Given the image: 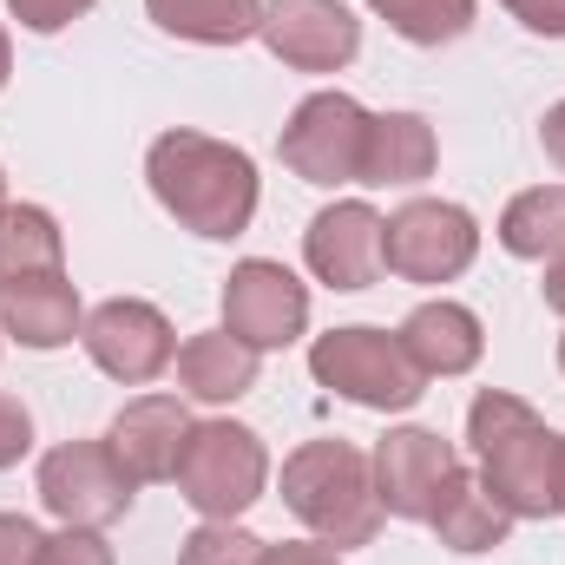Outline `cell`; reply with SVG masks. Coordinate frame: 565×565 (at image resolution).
<instances>
[{
  "instance_id": "obj_6",
  "label": "cell",
  "mask_w": 565,
  "mask_h": 565,
  "mask_svg": "<svg viewBox=\"0 0 565 565\" xmlns=\"http://www.w3.org/2000/svg\"><path fill=\"white\" fill-rule=\"evenodd\" d=\"M139 480L119 467V454L106 440H60L53 454H40V500L60 526H113L132 513Z\"/></svg>"
},
{
  "instance_id": "obj_23",
  "label": "cell",
  "mask_w": 565,
  "mask_h": 565,
  "mask_svg": "<svg viewBox=\"0 0 565 565\" xmlns=\"http://www.w3.org/2000/svg\"><path fill=\"white\" fill-rule=\"evenodd\" d=\"M408 46H447L473 26V0H369Z\"/></svg>"
},
{
  "instance_id": "obj_30",
  "label": "cell",
  "mask_w": 565,
  "mask_h": 565,
  "mask_svg": "<svg viewBox=\"0 0 565 565\" xmlns=\"http://www.w3.org/2000/svg\"><path fill=\"white\" fill-rule=\"evenodd\" d=\"M264 565H342V553L322 540H282V546H264Z\"/></svg>"
},
{
  "instance_id": "obj_2",
  "label": "cell",
  "mask_w": 565,
  "mask_h": 565,
  "mask_svg": "<svg viewBox=\"0 0 565 565\" xmlns=\"http://www.w3.org/2000/svg\"><path fill=\"white\" fill-rule=\"evenodd\" d=\"M467 440L480 454V487L513 520H546L553 513L559 434L533 415V402H520L507 388H480L473 408H467Z\"/></svg>"
},
{
  "instance_id": "obj_8",
  "label": "cell",
  "mask_w": 565,
  "mask_h": 565,
  "mask_svg": "<svg viewBox=\"0 0 565 565\" xmlns=\"http://www.w3.org/2000/svg\"><path fill=\"white\" fill-rule=\"evenodd\" d=\"M362 145H369V113L349 99V93H309L289 126H282V164L302 178V184H362Z\"/></svg>"
},
{
  "instance_id": "obj_22",
  "label": "cell",
  "mask_w": 565,
  "mask_h": 565,
  "mask_svg": "<svg viewBox=\"0 0 565 565\" xmlns=\"http://www.w3.org/2000/svg\"><path fill=\"white\" fill-rule=\"evenodd\" d=\"M500 244L507 257H526V264H546L565 250V184H533L520 191L507 211H500Z\"/></svg>"
},
{
  "instance_id": "obj_7",
  "label": "cell",
  "mask_w": 565,
  "mask_h": 565,
  "mask_svg": "<svg viewBox=\"0 0 565 565\" xmlns=\"http://www.w3.org/2000/svg\"><path fill=\"white\" fill-rule=\"evenodd\" d=\"M480 257V224L467 204L447 198H408L382 224V264L402 282H454Z\"/></svg>"
},
{
  "instance_id": "obj_21",
  "label": "cell",
  "mask_w": 565,
  "mask_h": 565,
  "mask_svg": "<svg viewBox=\"0 0 565 565\" xmlns=\"http://www.w3.org/2000/svg\"><path fill=\"white\" fill-rule=\"evenodd\" d=\"M46 270H66V237H60L53 211H40V204H7V211H0V282L46 277Z\"/></svg>"
},
{
  "instance_id": "obj_35",
  "label": "cell",
  "mask_w": 565,
  "mask_h": 565,
  "mask_svg": "<svg viewBox=\"0 0 565 565\" xmlns=\"http://www.w3.org/2000/svg\"><path fill=\"white\" fill-rule=\"evenodd\" d=\"M0 211H7V171H0Z\"/></svg>"
},
{
  "instance_id": "obj_16",
  "label": "cell",
  "mask_w": 565,
  "mask_h": 565,
  "mask_svg": "<svg viewBox=\"0 0 565 565\" xmlns=\"http://www.w3.org/2000/svg\"><path fill=\"white\" fill-rule=\"evenodd\" d=\"M395 335H402V349L415 355V369H422L427 382H434V375H467V369L487 355L480 316H473L467 302H447V296L408 309V322H402Z\"/></svg>"
},
{
  "instance_id": "obj_27",
  "label": "cell",
  "mask_w": 565,
  "mask_h": 565,
  "mask_svg": "<svg viewBox=\"0 0 565 565\" xmlns=\"http://www.w3.org/2000/svg\"><path fill=\"white\" fill-rule=\"evenodd\" d=\"M46 533L26 520V513H0V565H40Z\"/></svg>"
},
{
  "instance_id": "obj_31",
  "label": "cell",
  "mask_w": 565,
  "mask_h": 565,
  "mask_svg": "<svg viewBox=\"0 0 565 565\" xmlns=\"http://www.w3.org/2000/svg\"><path fill=\"white\" fill-rule=\"evenodd\" d=\"M540 145H546V158L565 171V99L546 113V119H540Z\"/></svg>"
},
{
  "instance_id": "obj_11",
  "label": "cell",
  "mask_w": 565,
  "mask_h": 565,
  "mask_svg": "<svg viewBox=\"0 0 565 565\" xmlns=\"http://www.w3.org/2000/svg\"><path fill=\"white\" fill-rule=\"evenodd\" d=\"M257 40L296 73H342L362 53V20L342 0H264Z\"/></svg>"
},
{
  "instance_id": "obj_25",
  "label": "cell",
  "mask_w": 565,
  "mask_h": 565,
  "mask_svg": "<svg viewBox=\"0 0 565 565\" xmlns=\"http://www.w3.org/2000/svg\"><path fill=\"white\" fill-rule=\"evenodd\" d=\"M40 565H113V546H106L99 526H60L40 546Z\"/></svg>"
},
{
  "instance_id": "obj_19",
  "label": "cell",
  "mask_w": 565,
  "mask_h": 565,
  "mask_svg": "<svg viewBox=\"0 0 565 565\" xmlns=\"http://www.w3.org/2000/svg\"><path fill=\"white\" fill-rule=\"evenodd\" d=\"M434 126L422 113H369V145H362V184H422L434 178Z\"/></svg>"
},
{
  "instance_id": "obj_9",
  "label": "cell",
  "mask_w": 565,
  "mask_h": 565,
  "mask_svg": "<svg viewBox=\"0 0 565 565\" xmlns=\"http://www.w3.org/2000/svg\"><path fill=\"white\" fill-rule=\"evenodd\" d=\"M79 342H86L93 369L113 375V382H126V388L158 382V375L178 362V335H171L164 309L145 302V296H106L99 309H86Z\"/></svg>"
},
{
  "instance_id": "obj_18",
  "label": "cell",
  "mask_w": 565,
  "mask_h": 565,
  "mask_svg": "<svg viewBox=\"0 0 565 565\" xmlns=\"http://www.w3.org/2000/svg\"><path fill=\"white\" fill-rule=\"evenodd\" d=\"M178 388L191 402H237L257 388V349L237 342L231 329H204L178 342Z\"/></svg>"
},
{
  "instance_id": "obj_10",
  "label": "cell",
  "mask_w": 565,
  "mask_h": 565,
  "mask_svg": "<svg viewBox=\"0 0 565 565\" xmlns=\"http://www.w3.org/2000/svg\"><path fill=\"white\" fill-rule=\"evenodd\" d=\"M224 329L237 342L264 349H289L309 329V282H296V270H282L270 257H244L224 277Z\"/></svg>"
},
{
  "instance_id": "obj_20",
  "label": "cell",
  "mask_w": 565,
  "mask_h": 565,
  "mask_svg": "<svg viewBox=\"0 0 565 565\" xmlns=\"http://www.w3.org/2000/svg\"><path fill=\"white\" fill-rule=\"evenodd\" d=\"M145 13L191 46H244L264 26V0H145Z\"/></svg>"
},
{
  "instance_id": "obj_5",
  "label": "cell",
  "mask_w": 565,
  "mask_h": 565,
  "mask_svg": "<svg viewBox=\"0 0 565 565\" xmlns=\"http://www.w3.org/2000/svg\"><path fill=\"white\" fill-rule=\"evenodd\" d=\"M171 480H178V493H184L191 513L237 520V513H250L264 500V480H270L264 434L244 422H191Z\"/></svg>"
},
{
  "instance_id": "obj_15",
  "label": "cell",
  "mask_w": 565,
  "mask_h": 565,
  "mask_svg": "<svg viewBox=\"0 0 565 565\" xmlns=\"http://www.w3.org/2000/svg\"><path fill=\"white\" fill-rule=\"evenodd\" d=\"M79 329H86V302L66 270L0 282V335H13L20 349H66Z\"/></svg>"
},
{
  "instance_id": "obj_29",
  "label": "cell",
  "mask_w": 565,
  "mask_h": 565,
  "mask_svg": "<svg viewBox=\"0 0 565 565\" xmlns=\"http://www.w3.org/2000/svg\"><path fill=\"white\" fill-rule=\"evenodd\" d=\"M526 33H540V40H565V0H500Z\"/></svg>"
},
{
  "instance_id": "obj_17",
  "label": "cell",
  "mask_w": 565,
  "mask_h": 565,
  "mask_svg": "<svg viewBox=\"0 0 565 565\" xmlns=\"http://www.w3.org/2000/svg\"><path fill=\"white\" fill-rule=\"evenodd\" d=\"M427 526L440 533V546L447 553H500L507 546V533H513V513L467 473V467H454L447 480H440V493H434V507H427Z\"/></svg>"
},
{
  "instance_id": "obj_4",
  "label": "cell",
  "mask_w": 565,
  "mask_h": 565,
  "mask_svg": "<svg viewBox=\"0 0 565 565\" xmlns=\"http://www.w3.org/2000/svg\"><path fill=\"white\" fill-rule=\"evenodd\" d=\"M309 375L329 395H342L355 408H375V415H402V408H415L427 395V375L415 369V355L402 349V335L369 329V322H349V329L316 335Z\"/></svg>"
},
{
  "instance_id": "obj_13",
  "label": "cell",
  "mask_w": 565,
  "mask_h": 565,
  "mask_svg": "<svg viewBox=\"0 0 565 565\" xmlns=\"http://www.w3.org/2000/svg\"><path fill=\"white\" fill-rule=\"evenodd\" d=\"M369 467H375V500H382V513H395V520H427L440 480H447L460 460H454V440H440L434 427H388L382 447L369 454Z\"/></svg>"
},
{
  "instance_id": "obj_33",
  "label": "cell",
  "mask_w": 565,
  "mask_h": 565,
  "mask_svg": "<svg viewBox=\"0 0 565 565\" xmlns=\"http://www.w3.org/2000/svg\"><path fill=\"white\" fill-rule=\"evenodd\" d=\"M553 513H565V434H559V467H553Z\"/></svg>"
},
{
  "instance_id": "obj_1",
  "label": "cell",
  "mask_w": 565,
  "mask_h": 565,
  "mask_svg": "<svg viewBox=\"0 0 565 565\" xmlns=\"http://www.w3.org/2000/svg\"><path fill=\"white\" fill-rule=\"evenodd\" d=\"M151 198L198 237L231 244L257 217V164L244 145H224L211 132H158L145 151Z\"/></svg>"
},
{
  "instance_id": "obj_26",
  "label": "cell",
  "mask_w": 565,
  "mask_h": 565,
  "mask_svg": "<svg viewBox=\"0 0 565 565\" xmlns=\"http://www.w3.org/2000/svg\"><path fill=\"white\" fill-rule=\"evenodd\" d=\"M7 7H13V20L26 33H60V26H73V20L93 13V0H7Z\"/></svg>"
},
{
  "instance_id": "obj_28",
  "label": "cell",
  "mask_w": 565,
  "mask_h": 565,
  "mask_svg": "<svg viewBox=\"0 0 565 565\" xmlns=\"http://www.w3.org/2000/svg\"><path fill=\"white\" fill-rule=\"evenodd\" d=\"M26 447H33V415H26L13 395H0V473H7V467H20V460H26Z\"/></svg>"
},
{
  "instance_id": "obj_24",
  "label": "cell",
  "mask_w": 565,
  "mask_h": 565,
  "mask_svg": "<svg viewBox=\"0 0 565 565\" xmlns=\"http://www.w3.org/2000/svg\"><path fill=\"white\" fill-rule=\"evenodd\" d=\"M178 565H264V540L244 533L237 520H204L198 533L178 540Z\"/></svg>"
},
{
  "instance_id": "obj_36",
  "label": "cell",
  "mask_w": 565,
  "mask_h": 565,
  "mask_svg": "<svg viewBox=\"0 0 565 565\" xmlns=\"http://www.w3.org/2000/svg\"><path fill=\"white\" fill-rule=\"evenodd\" d=\"M559 369H565V342H559Z\"/></svg>"
},
{
  "instance_id": "obj_12",
  "label": "cell",
  "mask_w": 565,
  "mask_h": 565,
  "mask_svg": "<svg viewBox=\"0 0 565 565\" xmlns=\"http://www.w3.org/2000/svg\"><path fill=\"white\" fill-rule=\"evenodd\" d=\"M382 224L388 217L375 204H362V198H342V204L316 211L309 231H302V257H309L316 282H329V289H369L388 270L382 264Z\"/></svg>"
},
{
  "instance_id": "obj_14",
  "label": "cell",
  "mask_w": 565,
  "mask_h": 565,
  "mask_svg": "<svg viewBox=\"0 0 565 565\" xmlns=\"http://www.w3.org/2000/svg\"><path fill=\"white\" fill-rule=\"evenodd\" d=\"M184 434H191V408L178 395H139L113 415L106 447L119 454V467L132 480H171L178 473V454H184Z\"/></svg>"
},
{
  "instance_id": "obj_34",
  "label": "cell",
  "mask_w": 565,
  "mask_h": 565,
  "mask_svg": "<svg viewBox=\"0 0 565 565\" xmlns=\"http://www.w3.org/2000/svg\"><path fill=\"white\" fill-rule=\"evenodd\" d=\"M7 73H13V40H7V26H0V86H7Z\"/></svg>"
},
{
  "instance_id": "obj_3",
  "label": "cell",
  "mask_w": 565,
  "mask_h": 565,
  "mask_svg": "<svg viewBox=\"0 0 565 565\" xmlns=\"http://www.w3.org/2000/svg\"><path fill=\"white\" fill-rule=\"evenodd\" d=\"M282 507L335 553L369 546L388 520L375 500V467L355 440H302L282 460Z\"/></svg>"
},
{
  "instance_id": "obj_32",
  "label": "cell",
  "mask_w": 565,
  "mask_h": 565,
  "mask_svg": "<svg viewBox=\"0 0 565 565\" xmlns=\"http://www.w3.org/2000/svg\"><path fill=\"white\" fill-rule=\"evenodd\" d=\"M540 296H546L553 316H565V250L559 257H546V282H540Z\"/></svg>"
}]
</instances>
